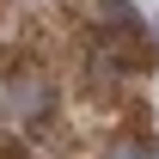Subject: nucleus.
Instances as JSON below:
<instances>
[{"label":"nucleus","mask_w":159,"mask_h":159,"mask_svg":"<svg viewBox=\"0 0 159 159\" xmlns=\"http://www.w3.org/2000/svg\"><path fill=\"white\" fill-rule=\"evenodd\" d=\"M110 159H153V141L129 135V141H116V153H110Z\"/></svg>","instance_id":"obj_1"}]
</instances>
